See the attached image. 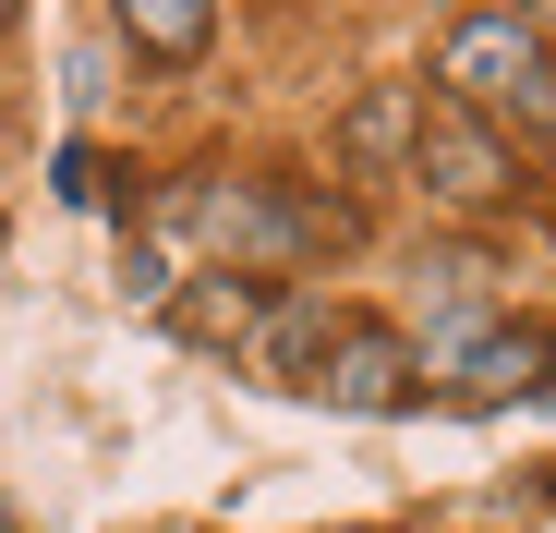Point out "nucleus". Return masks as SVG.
<instances>
[{
    "instance_id": "1",
    "label": "nucleus",
    "mask_w": 556,
    "mask_h": 533,
    "mask_svg": "<svg viewBox=\"0 0 556 533\" xmlns=\"http://www.w3.org/2000/svg\"><path fill=\"white\" fill-rule=\"evenodd\" d=\"M532 61H544V37L520 13H459L447 49H435V85H447V110H508L532 85Z\"/></svg>"
},
{
    "instance_id": "2",
    "label": "nucleus",
    "mask_w": 556,
    "mask_h": 533,
    "mask_svg": "<svg viewBox=\"0 0 556 533\" xmlns=\"http://www.w3.org/2000/svg\"><path fill=\"white\" fill-rule=\"evenodd\" d=\"M412 170L447 195V207H496L520 170H508V146L484 134V110H424V146H412Z\"/></svg>"
},
{
    "instance_id": "7",
    "label": "nucleus",
    "mask_w": 556,
    "mask_h": 533,
    "mask_svg": "<svg viewBox=\"0 0 556 533\" xmlns=\"http://www.w3.org/2000/svg\"><path fill=\"white\" fill-rule=\"evenodd\" d=\"M122 37L157 49V61H194V49L218 37V13H206V0H122Z\"/></svg>"
},
{
    "instance_id": "12",
    "label": "nucleus",
    "mask_w": 556,
    "mask_h": 533,
    "mask_svg": "<svg viewBox=\"0 0 556 533\" xmlns=\"http://www.w3.org/2000/svg\"><path fill=\"white\" fill-rule=\"evenodd\" d=\"M0 533H13V521H0Z\"/></svg>"
},
{
    "instance_id": "8",
    "label": "nucleus",
    "mask_w": 556,
    "mask_h": 533,
    "mask_svg": "<svg viewBox=\"0 0 556 533\" xmlns=\"http://www.w3.org/2000/svg\"><path fill=\"white\" fill-rule=\"evenodd\" d=\"M181 339H254V280H242V266H218V280L206 292H181Z\"/></svg>"
},
{
    "instance_id": "6",
    "label": "nucleus",
    "mask_w": 556,
    "mask_h": 533,
    "mask_svg": "<svg viewBox=\"0 0 556 533\" xmlns=\"http://www.w3.org/2000/svg\"><path fill=\"white\" fill-rule=\"evenodd\" d=\"M327 351H339V339H327V303H315V292H291V303L254 327V364H266L278 388H315V376H327Z\"/></svg>"
},
{
    "instance_id": "5",
    "label": "nucleus",
    "mask_w": 556,
    "mask_h": 533,
    "mask_svg": "<svg viewBox=\"0 0 556 533\" xmlns=\"http://www.w3.org/2000/svg\"><path fill=\"white\" fill-rule=\"evenodd\" d=\"M206 243H218V255L242 266V280H254V266H266V255H291V243H303V219H291V207H266V195H242V183H230V195H206Z\"/></svg>"
},
{
    "instance_id": "9",
    "label": "nucleus",
    "mask_w": 556,
    "mask_h": 533,
    "mask_svg": "<svg viewBox=\"0 0 556 533\" xmlns=\"http://www.w3.org/2000/svg\"><path fill=\"white\" fill-rule=\"evenodd\" d=\"M400 146H424V110L388 85V98H363V110H351V158H400Z\"/></svg>"
},
{
    "instance_id": "10",
    "label": "nucleus",
    "mask_w": 556,
    "mask_h": 533,
    "mask_svg": "<svg viewBox=\"0 0 556 533\" xmlns=\"http://www.w3.org/2000/svg\"><path fill=\"white\" fill-rule=\"evenodd\" d=\"M508 122H520V134H544V146H556V61H532V85H520V98H508Z\"/></svg>"
},
{
    "instance_id": "11",
    "label": "nucleus",
    "mask_w": 556,
    "mask_h": 533,
    "mask_svg": "<svg viewBox=\"0 0 556 533\" xmlns=\"http://www.w3.org/2000/svg\"><path fill=\"white\" fill-rule=\"evenodd\" d=\"M339 533H363V521H339Z\"/></svg>"
},
{
    "instance_id": "4",
    "label": "nucleus",
    "mask_w": 556,
    "mask_h": 533,
    "mask_svg": "<svg viewBox=\"0 0 556 533\" xmlns=\"http://www.w3.org/2000/svg\"><path fill=\"white\" fill-rule=\"evenodd\" d=\"M339 412H400L412 400V339H388V327H351L339 351H327V376H315Z\"/></svg>"
},
{
    "instance_id": "3",
    "label": "nucleus",
    "mask_w": 556,
    "mask_h": 533,
    "mask_svg": "<svg viewBox=\"0 0 556 533\" xmlns=\"http://www.w3.org/2000/svg\"><path fill=\"white\" fill-rule=\"evenodd\" d=\"M544 376H556V339H544V327H496V339L459 351L447 400H459V412H496V400H532Z\"/></svg>"
}]
</instances>
